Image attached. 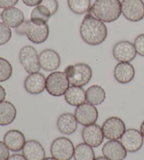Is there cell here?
<instances>
[{"label":"cell","instance_id":"6da1fadb","mask_svg":"<svg viewBox=\"0 0 144 160\" xmlns=\"http://www.w3.org/2000/svg\"><path fill=\"white\" fill-rule=\"evenodd\" d=\"M80 36L86 44L98 46L105 42L108 37V28L103 22L87 13L80 25Z\"/></svg>","mask_w":144,"mask_h":160},{"label":"cell","instance_id":"7a4b0ae2","mask_svg":"<svg viewBox=\"0 0 144 160\" xmlns=\"http://www.w3.org/2000/svg\"><path fill=\"white\" fill-rule=\"evenodd\" d=\"M89 13L103 22H114L122 14L120 0H96L91 6Z\"/></svg>","mask_w":144,"mask_h":160},{"label":"cell","instance_id":"3957f363","mask_svg":"<svg viewBox=\"0 0 144 160\" xmlns=\"http://www.w3.org/2000/svg\"><path fill=\"white\" fill-rule=\"evenodd\" d=\"M18 35H25L31 42L40 44L47 41L49 35V28L48 24L37 25L30 20H25L23 24L15 29Z\"/></svg>","mask_w":144,"mask_h":160},{"label":"cell","instance_id":"277c9868","mask_svg":"<svg viewBox=\"0 0 144 160\" xmlns=\"http://www.w3.org/2000/svg\"><path fill=\"white\" fill-rule=\"evenodd\" d=\"M64 73L70 84L74 87H85L92 78V70L86 63H76L70 65L65 68Z\"/></svg>","mask_w":144,"mask_h":160},{"label":"cell","instance_id":"5b68a950","mask_svg":"<svg viewBox=\"0 0 144 160\" xmlns=\"http://www.w3.org/2000/svg\"><path fill=\"white\" fill-rule=\"evenodd\" d=\"M70 87L67 76L63 72H51L46 79V90L51 96L59 97L63 96Z\"/></svg>","mask_w":144,"mask_h":160},{"label":"cell","instance_id":"8992f818","mask_svg":"<svg viewBox=\"0 0 144 160\" xmlns=\"http://www.w3.org/2000/svg\"><path fill=\"white\" fill-rule=\"evenodd\" d=\"M19 61L25 70L29 74L39 72L41 67L39 55L36 48L33 46L26 45L19 51Z\"/></svg>","mask_w":144,"mask_h":160},{"label":"cell","instance_id":"52a82bcc","mask_svg":"<svg viewBox=\"0 0 144 160\" xmlns=\"http://www.w3.org/2000/svg\"><path fill=\"white\" fill-rule=\"evenodd\" d=\"M74 152L73 142L65 137H59L51 144V155L57 160H70L73 158Z\"/></svg>","mask_w":144,"mask_h":160},{"label":"cell","instance_id":"ba28073f","mask_svg":"<svg viewBox=\"0 0 144 160\" xmlns=\"http://www.w3.org/2000/svg\"><path fill=\"white\" fill-rule=\"evenodd\" d=\"M122 14L131 22H139L144 18V3L142 0H122Z\"/></svg>","mask_w":144,"mask_h":160},{"label":"cell","instance_id":"9c48e42d","mask_svg":"<svg viewBox=\"0 0 144 160\" xmlns=\"http://www.w3.org/2000/svg\"><path fill=\"white\" fill-rule=\"evenodd\" d=\"M101 128L104 137L109 141L120 139L126 131L125 122L117 117L108 118L103 124Z\"/></svg>","mask_w":144,"mask_h":160},{"label":"cell","instance_id":"30bf717a","mask_svg":"<svg viewBox=\"0 0 144 160\" xmlns=\"http://www.w3.org/2000/svg\"><path fill=\"white\" fill-rule=\"evenodd\" d=\"M77 122L84 127L96 124L99 118V112L94 105L85 102L77 106L75 110Z\"/></svg>","mask_w":144,"mask_h":160},{"label":"cell","instance_id":"8fae6325","mask_svg":"<svg viewBox=\"0 0 144 160\" xmlns=\"http://www.w3.org/2000/svg\"><path fill=\"white\" fill-rule=\"evenodd\" d=\"M134 44L129 41H120L114 45L113 56L120 62H130L136 57Z\"/></svg>","mask_w":144,"mask_h":160},{"label":"cell","instance_id":"7c38bea8","mask_svg":"<svg viewBox=\"0 0 144 160\" xmlns=\"http://www.w3.org/2000/svg\"><path fill=\"white\" fill-rule=\"evenodd\" d=\"M143 138L140 131L136 128H129L121 137L120 142L127 152L134 153L141 149Z\"/></svg>","mask_w":144,"mask_h":160},{"label":"cell","instance_id":"4fadbf2b","mask_svg":"<svg viewBox=\"0 0 144 160\" xmlns=\"http://www.w3.org/2000/svg\"><path fill=\"white\" fill-rule=\"evenodd\" d=\"M82 138L85 143L91 148H98L103 143L105 137L102 128L99 125L94 124L82 128Z\"/></svg>","mask_w":144,"mask_h":160},{"label":"cell","instance_id":"5bb4252c","mask_svg":"<svg viewBox=\"0 0 144 160\" xmlns=\"http://www.w3.org/2000/svg\"><path fill=\"white\" fill-rule=\"evenodd\" d=\"M40 67L47 72H54L58 70L61 63L59 54L51 48L43 50L39 55Z\"/></svg>","mask_w":144,"mask_h":160},{"label":"cell","instance_id":"9a60e30c","mask_svg":"<svg viewBox=\"0 0 144 160\" xmlns=\"http://www.w3.org/2000/svg\"><path fill=\"white\" fill-rule=\"evenodd\" d=\"M102 154L109 160H124L127 156V151L118 140L108 141L103 145Z\"/></svg>","mask_w":144,"mask_h":160},{"label":"cell","instance_id":"2e32d148","mask_svg":"<svg viewBox=\"0 0 144 160\" xmlns=\"http://www.w3.org/2000/svg\"><path fill=\"white\" fill-rule=\"evenodd\" d=\"M46 78L43 74L35 72L29 74L24 81V88L28 93L38 95L46 89Z\"/></svg>","mask_w":144,"mask_h":160},{"label":"cell","instance_id":"e0dca14e","mask_svg":"<svg viewBox=\"0 0 144 160\" xmlns=\"http://www.w3.org/2000/svg\"><path fill=\"white\" fill-rule=\"evenodd\" d=\"M1 19L6 25L16 29L25 21V16L23 11L16 7L6 8L1 13Z\"/></svg>","mask_w":144,"mask_h":160},{"label":"cell","instance_id":"ac0fdd59","mask_svg":"<svg viewBox=\"0 0 144 160\" xmlns=\"http://www.w3.org/2000/svg\"><path fill=\"white\" fill-rule=\"evenodd\" d=\"M4 142L9 150L12 152H19L23 150L26 141L24 134L21 131L12 129L4 134Z\"/></svg>","mask_w":144,"mask_h":160},{"label":"cell","instance_id":"d6986e66","mask_svg":"<svg viewBox=\"0 0 144 160\" xmlns=\"http://www.w3.org/2000/svg\"><path fill=\"white\" fill-rule=\"evenodd\" d=\"M22 152L23 155L27 160H44L46 158L44 148L36 140H29L26 141Z\"/></svg>","mask_w":144,"mask_h":160},{"label":"cell","instance_id":"ffe728a7","mask_svg":"<svg viewBox=\"0 0 144 160\" xmlns=\"http://www.w3.org/2000/svg\"><path fill=\"white\" fill-rule=\"evenodd\" d=\"M56 127L60 133L71 135L77 129L78 122L73 114L65 112L60 115L56 121Z\"/></svg>","mask_w":144,"mask_h":160},{"label":"cell","instance_id":"44dd1931","mask_svg":"<svg viewBox=\"0 0 144 160\" xmlns=\"http://www.w3.org/2000/svg\"><path fill=\"white\" fill-rule=\"evenodd\" d=\"M135 77V69L129 62H119L114 69V78L120 84H125L131 82Z\"/></svg>","mask_w":144,"mask_h":160},{"label":"cell","instance_id":"7402d4cb","mask_svg":"<svg viewBox=\"0 0 144 160\" xmlns=\"http://www.w3.org/2000/svg\"><path fill=\"white\" fill-rule=\"evenodd\" d=\"M66 102L71 106H79L86 101V91L80 87L71 86L64 94Z\"/></svg>","mask_w":144,"mask_h":160},{"label":"cell","instance_id":"603a6c76","mask_svg":"<svg viewBox=\"0 0 144 160\" xmlns=\"http://www.w3.org/2000/svg\"><path fill=\"white\" fill-rule=\"evenodd\" d=\"M16 115V108L13 103L7 101L0 102V126L4 127L12 124Z\"/></svg>","mask_w":144,"mask_h":160},{"label":"cell","instance_id":"cb8c5ba5","mask_svg":"<svg viewBox=\"0 0 144 160\" xmlns=\"http://www.w3.org/2000/svg\"><path fill=\"white\" fill-rule=\"evenodd\" d=\"M106 93L103 88L99 85H92L86 91V101L96 106L105 101Z\"/></svg>","mask_w":144,"mask_h":160},{"label":"cell","instance_id":"d4e9b609","mask_svg":"<svg viewBox=\"0 0 144 160\" xmlns=\"http://www.w3.org/2000/svg\"><path fill=\"white\" fill-rule=\"evenodd\" d=\"M52 16L47 8L38 5L33 8L30 13V21L37 25H44Z\"/></svg>","mask_w":144,"mask_h":160},{"label":"cell","instance_id":"484cf974","mask_svg":"<svg viewBox=\"0 0 144 160\" xmlns=\"http://www.w3.org/2000/svg\"><path fill=\"white\" fill-rule=\"evenodd\" d=\"M75 160H95V152L91 146L86 143H80L75 148Z\"/></svg>","mask_w":144,"mask_h":160},{"label":"cell","instance_id":"4316f807","mask_svg":"<svg viewBox=\"0 0 144 160\" xmlns=\"http://www.w3.org/2000/svg\"><path fill=\"white\" fill-rule=\"evenodd\" d=\"M68 6L70 10L77 15L89 12L91 9V0H68Z\"/></svg>","mask_w":144,"mask_h":160},{"label":"cell","instance_id":"83f0119b","mask_svg":"<svg viewBox=\"0 0 144 160\" xmlns=\"http://www.w3.org/2000/svg\"><path fill=\"white\" fill-rule=\"evenodd\" d=\"M12 73V65L9 61L0 57V82H4L9 79Z\"/></svg>","mask_w":144,"mask_h":160},{"label":"cell","instance_id":"f1b7e54d","mask_svg":"<svg viewBox=\"0 0 144 160\" xmlns=\"http://www.w3.org/2000/svg\"><path fill=\"white\" fill-rule=\"evenodd\" d=\"M12 36L11 28L3 22H0V46L4 45L10 41Z\"/></svg>","mask_w":144,"mask_h":160},{"label":"cell","instance_id":"f546056e","mask_svg":"<svg viewBox=\"0 0 144 160\" xmlns=\"http://www.w3.org/2000/svg\"><path fill=\"white\" fill-rule=\"evenodd\" d=\"M134 44L137 54L144 57V33L140 34L135 38Z\"/></svg>","mask_w":144,"mask_h":160},{"label":"cell","instance_id":"4dcf8cb0","mask_svg":"<svg viewBox=\"0 0 144 160\" xmlns=\"http://www.w3.org/2000/svg\"><path fill=\"white\" fill-rule=\"evenodd\" d=\"M40 5L47 8L51 12V16H54V14L56 13L58 9H59V3L57 0H42Z\"/></svg>","mask_w":144,"mask_h":160},{"label":"cell","instance_id":"1f68e13d","mask_svg":"<svg viewBox=\"0 0 144 160\" xmlns=\"http://www.w3.org/2000/svg\"><path fill=\"white\" fill-rule=\"evenodd\" d=\"M9 155L8 148L4 142L0 141V160H8Z\"/></svg>","mask_w":144,"mask_h":160},{"label":"cell","instance_id":"d6a6232c","mask_svg":"<svg viewBox=\"0 0 144 160\" xmlns=\"http://www.w3.org/2000/svg\"><path fill=\"white\" fill-rule=\"evenodd\" d=\"M18 0H0V8H6L13 7L17 3Z\"/></svg>","mask_w":144,"mask_h":160},{"label":"cell","instance_id":"836d02e7","mask_svg":"<svg viewBox=\"0 0 144 160\" xmlns=\"http://www.w3.org/2000/svg\"><path fill=\"white\" fill-rule=\"evenodd\" d=\"M22 2L28 7H37L41 4L42 0H22Z\"/></svg>","mask_w":144,"mask_h":160},{"label":"cell","instance_id":"e575fe53","mask_svg":"<svg viewBox=\"0 0 144 160\" xmlns=\"http://www.w3.org/2000/svg\"><path fill=\"white\" fill-rule=\"evenodd\" d=\"M8 160H27L25 157L21 154H13L9 157Z\"/></svg>","mask_w":144,"mask_h":160},{"label":"cell","instance_id":"d590c367","mask_svg":"<svg viewBox=\"0 0 144 160\" xmlns=\"http://www.w3.org/2000/svg\"><path fill=\"white\" fill-rule=\"evenodd\" d=\"M6 91L2 86L0 85V102L4 101L6 98Z\"/></svg>","mask_w":144,"mask_h":160},{"label":"cell","instance_id":"8d00e7d4","mask_svg":"<svg viewBox=\"0 0 144 160\" xmlns=\"http://www.w3.org/2000/svg\"><path fill=\"white\" fill-rule=\"evenodd\" d=\"M140 132L141 133L143 137L144 138V120L141 123V124L140 126Z\"/></svg>","mask_w":144,"mask_h":160},{"label":"cell","instance_id":"74e56055","mask_svg":"<svg viewBox=\"0 0 144 160\" xmlns=\"http://www.w3.org/2000/svg\"><path fill=\"white\" fill-rule=\"evenodd\" d=\"M95 160H109V159L105 158V157H99V158L95 159Z\"/></svg>","mask_w":144,"mask_h":160},{"label":"cell","instance_id":"f35d334b","mask_svg":"<svg viewBox=\"0 0 144 160\" xmlns=\"http://www.w3.org/2000/svg\"><path fill=\"white\" fill-rule=\"evenodd\" d=\"M44 160H57V159H56L55 158H54L53 157H52V158H45Z\"/></svg>","mask_w":144,"mask_h":160},{"label":"cell","instance_id":"ab89813d","mask_svg":"<svg viewBox=\"0 0 144 160\" xmlns=\"http://www.w3.org/2000/svg\"><path fill=\"white\" fill-rule=\"evenodd\" d=\"M0 18H1V13H0Z\"/></svg>","mask_w":144,"mask_h":160}]
</instances>
